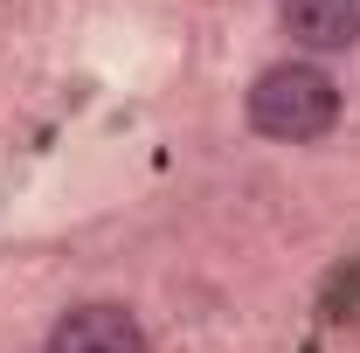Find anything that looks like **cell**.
<instances>
[{
	"mask_svg": "<svg viewBox=\"0 0 360 353\" xmlns=\"http://www.w3.org/2000/svg\"><path fill=\"white\" fill-rule=\"evenodd\" d=\"M340 125V84L319 63H270L250 84V132L277 139V146H312Z\"/></svg>",
	"mask_w": 360,
	"mask_h": 353,
	"instance_id": "cell-1",
	"label": "cell"
},
{
	"mask_svg": "<svg viewBox=\"0 0 360 353\" xmlns=\"http://www.w3.org/2000/svg\"><path fill=\"white\" fill-rule=\"evenodd\" d=\"M42 353H146V326L125 305L97 298V305H70L49 326Z\"/></svg>",
	"mask_w": 360,
	"mask_h": 353,
	"instance_id": "cell-2",
	"label": "cell"
},
{
	"mask_svg": "<svg viewBox=\"0 0 360 353\" xmlns=\"http://www.w3.org/2000/svg\"><path fill=\"white\" fill-rule=\"evenodd\" d=\"M277 21L312 56H340L360 42V0H277Z\"/></svg>",
	"mask_w": 360,
	"mask_h": 353,
	"instance_id": "cell-3",
	"label": "cell"
}]
</instances>
